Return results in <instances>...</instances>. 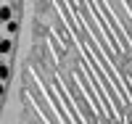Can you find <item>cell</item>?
Wrapping results in <instances>:
<instances>
[{
  "label": "cell",
  "instance_id": "cell-4",
  "mask_svg": "<svg viewBox=\"0 0 132 124\" xmlns=\"http://www.w3.org/2000/svg\"><path fill=\"white\" fill-rule=\"evenodd\" d=\"M0 77H3V82L8 79V66H5V63H3V69H0Z\"/></svg>",
  "mask_w": 132,
  "mask_h": 124
},
{
  "label": "cell",
  "instance_id": "cell-2",
  "mask_svg": "<svg viewBox=\"0 0 132 124\" xmlns=\"http://www.w3.org/2000/svg\"><path fill=\"white\" fill-rule=\"evenodd\" d=\"M11 50H13V42H11V37H3V42H0V53L8 55Z\"/></svg>",
  "mask_w": 132,
  "mask_h": 124
},
{
  "label": "cell",
  "instance_id": "cell-1",
  "mask_svg": "<svg viewBox=\"0 0 132 124\" xmlns=\"http://www.w3.org/2000/svg\"><path fill=\"white\" fill-rule=\"evenodd\" d=\"M0 19H3V24H11V21H13V8H11L8 3L0 5Z\"/></svg>",
  "mask_w": 132,
  "mask_h": 124
},
{
  "label": "cell",
  "instance_id": "cell-3",
  "mask_svg": "<svg viewBox=\"0 0 132 124\" xmlns=\"http://www.w3.org/2000/svg\"><path fill=\"white\" fill-rule=\"evenodd\" d=\"M16 29H19V24H16V21H11V24H5V32H8V35H16Z\"/></svg>",
  "mask_w": 132,
  "mask_h": 124
}]
</instances>
